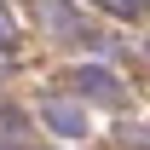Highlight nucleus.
I'll use <instances>...</instances> for the list:
<instances>
[{
  "label": "nucleus",
  "mask_w": 150,
  "mask_h": 150,
  "mask_svg": "<svg viewBox=\"0 0 150 150\" xmlns=\"http://www.w3.org/2000/svg\"><path fill=\"white\" fill-rule=\"evenodd\" d=\"M46 127H52V133H69V139H75L87 121H81V110H75V104H46Z\"/></svg>",
  "instance_id": "obj_1"
},
{
  "label": "nucleus",
  "mask_w": 150,
  "mask_h": 150,
  "mask_svg": "<svg viewBox=\"0 0 150 150\" xmlns=\"http://www.w3.org/2000/svg\"><path fill=\"white\" fill-rule=\"evenodd\" d=\"M104 6H110V12H121V18H133V12H139V0H104Z\"/></svg>",
  "instance_id": "obj_2"
},
{
  "label": "nucleus",
  "mask_w": 150,
  "mask_h": 150,
  "mask_svg": "<svg viewBox=\"0 0 150 150\" xmlns=\"http://www.w3.org/2000/svg\"><path fill=\"white\" fill-rule=\"evenodd\" d=\"M0 150H12V144H0Z\"/></svg>",
  "instance_id": "obj_3"
}]
</instances>
